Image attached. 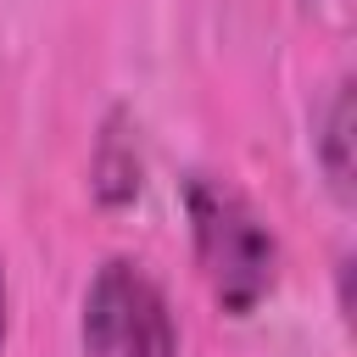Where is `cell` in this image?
<instances>
[{
	"label": "cell",
	"instance_id": "obj_1",
	"mask_svg": "<svg viewBox=\"0 0 357 357\" xmlns=\"http://www.w3.org/2000/svg\"><path fill=\"white\" fill-rule=\"evenodd\" d=\"M184 218H190L195 268H201L212 301L234 318L257 312L268 301V290L279 284V240L262 223V212L229 178L190 173L184 178Z\"/></svg>",
	"mask_w": 357,
	"mask_h": 357
},
{
	"label": "cell",
	"instance_id": "obj_2",
	"mask_svg": "<svg viewBox=\"0 0 357 357\" xmlns=\"http://www.w3.org/2000/svg\"><path fill=\"white\" fill-rule=\"evenodd\" d=\"M84 357H178V324L162 284L134 257H106L84 284Z\"/></svg>",
	"mask_w": 357,
	"mask_h": 357
},
{
	"label": "cell",
	"instance_id": "obj_3",
	"mask_svg": "<svg viewBox=\"0 0 357 357\" xmlns=\"http://www.w3.org/2000/svg\"><path fill=\"white\" fill-rule=\"evenodd\" d=\"M89 184L100 195V206H128L145 184V156H139V128L123 106L106 112L100 134H95V156H89Z\"/></svg>",
	"mask_w": 357,
	"mask_h": 357
},
{
	"label": "cell",
	"instance_id": "obj_5",
	"mask_svg": "<svg viewBox=\"0 0 357 357\" xmlns=\"http://www.w3.org/2000/svg\"><path fill=\"white\" fill-rule=\"evenodd\" d=\"M6 307H11V301H6V268H0V357H6V324H11Z\"/></svg>",
	"mask_w": 357,
	"mask_h": 357
},
{
	"label": "cell",
	"instance_id": "obj_4",
	"mask_svg": "<svg viewBox=\"0 0 357 357\" xmlns=\"http://www.w3.org/2000/svg\"><path fill=\"white\" fill-rule=\"evenodd\" d=\"M351 128H357V117H351V78H340L324 95V106L312 112V156H318L335 201H351V190H357V178H351L357 173V162H351Z\"/></svg>",
	"mask_w": 357,
	"mask_h": 357
}]
</instances>
